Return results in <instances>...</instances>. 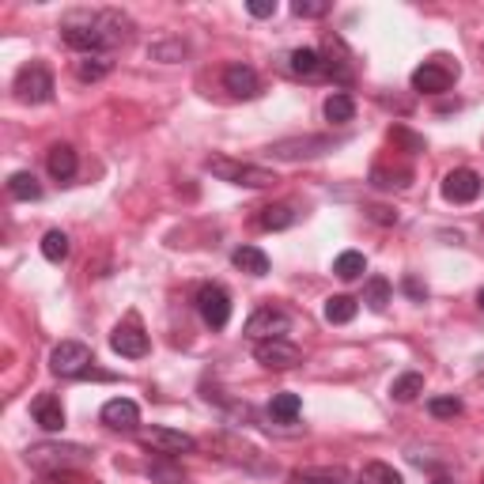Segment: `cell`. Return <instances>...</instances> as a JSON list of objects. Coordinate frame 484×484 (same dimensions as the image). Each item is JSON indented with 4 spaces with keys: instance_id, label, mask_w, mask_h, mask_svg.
<instances>
[{
    "instance_id": "6da1fadb",
    "label": "cell",
    "mask_w": 484,
    "mask_h": 484,
    "mask_svg": "<svg viewBox=\"0 0 484 484\" xmlns=\"http://www.w3.org/2000/svg\"><path fill=\"white\" fill-rule=\"evenodd\" d=\"M133 19L107 8V12H69L61 19V42L83 57H107L110 50L125 46L133 38Z\"/></svg>"
},
{
    "instance_id": "7a4b0ae2",
    "label": "cell",
    "mask_w": 484,
    "mask_h": 484,
    "mask_svg": "<svg viewBox=\"0 0 484 484\" xmlns=\"http://www.w3.org/2000/svg\"><path fill=\"white\" fill-rule=\"evenodd\" d=\"M88 458H91V451L80 447V443H34V447H27L31 470L50 473V477L53 473H65V470H76Z\"/></svg>"
},
{
    "instance_id": "3957f363",
    "label": "cell",
    "mask_w": 484,
    "mask_h": 484,
    "mask_svg": "<svg viewBox=\"0 0 484 484\" xmlns=\"http://www.w3.org/2000/svg\"><path fill=\"white\" fill-rule=\"evenodd\" d=\"M208 171H213L220 182H231V185H246V189H265L277 182V175L265 171V166H254V163H235L227 156H213L208 159Z\"/></svg>"
},
{
    "instance_id": "277c9868",
    "label": "cell",
    "mask_w": 484,
    "mask_h": 484,
    "mask_svg": "<svg viewBox=\"0 0 484 484\" xmlns=\"http://www.w3.org/2000/svg\"><path fill=\"white\" fill-rule=\"evenodd\" d=\"M15 99L31 102V107H38V102H50L53 99V72L42 65V61L24 65V69H19V76H15Z\"/></svg>"
},
{
    "instance_id": "5b68a950",
    "label": "cell",
    "mask_w": 484,
    "mask_h": 484,
    "mask_svg": "<svg viewBox=\"0 0 484 484\" xmlns=\"http://www.w3.org/2000/svg\"><path fill=\"white\" fill-rule=\"evenodd\" d=\"M291 333V318L280 307H258L254 314L246 318V337L250 341H288Z\"/></svg>"
},
{
    "instance_id": "8992f818",
    "label": "cell",
    "mask_w": 484,
    "mask_h": 484,
    "mask_svg": "<svg viewBox=\"0 0 484 484\" xmlns=\"http://www.w3.org/2000/svg\"><path fill=\"white\" fill-rule=\"evenodd\" d=\"M91 348L83 345V341H61L53 352H50V371L61 375V378H80V375H88L91 367Z\"/></svg>"
},
{
    "instance_id": "52a82bcc",
    "label": "cell",
    "mask_w": 484,
    "mask_h": 484,
    "mask_svg": "<svg viewBox=\"0 0 484 484\" xmlns=\"http://www.w3.org/2000/svg\"><path fill=\"white\" fill-rule=\"evenodd\" d=\"M197 314L208 329H223L231 322V296L220 284H204L197 291Z\"/></svg>"
},
{
    "instance_id": "ba28073f",
    "label": "cell",
    "mask_w": 484,
    "mask_h": 484,
    "mask_svg": "<svg viewBox=\"0 0 484 484\" xmlns=\"http://www.w3.org/2000/svg\"><path fill=\"white\" fill-rule=\"evenodd\" d=\"M140 443H148L152 451L159 454H194L197 451V439L185 435V432H175V428H144L140 432Z\"/></svg>"
},
{
    "instance_id": "9c48e42d",
    "label": "cell",
    "mask_w": 484,
    "mask_h": 484,
    "mask_svg": "<svg viewBox=\"0 0 484 484\" xmlns=\"http://www.w3.org/2000/svg\"><path fill=\"white\" fill-rule=\"evenodd\" d=\"M254 360L269 371H288L303 360V352L291 345V341H258L254 345Z\"/></svg>"
},
{
    "instance_id": "30bf717a",
    "label": "cell",
    "mask_w": 484,
    "mask_h": 484,
    "mask_svg": "<svg viewBox=\"0 0 484 484\" xmlns=\"http://www.w3.org/2000/svg\"><path fill=\"white\" fill-rule=\"evenodd\" d=\"M443 197L451 204H473L480 197V175L470 171V166H458L443 178Z\"/></svg>"
},
{
    "instance_id": "8fae6325",
    "label": "cell",
    "mask_w": 484,
    "mask_h": 484,
    "mask_svg": "<svg viewBox=\"0 0 484 484\" xmlns=\"http://www.w3.org/2000/svg\"><path fill=\"white\" fill-rule=\"evenodd\" d=\"M329 148H333L329 137H291V140H277L269 152L277 159H314V156H322Z\"/></svg>"
},
{
    "instance_id": "7c38bea8",
    "label": "cell",
    "mask_w": 484,
    "mask_h": 484,
    "mask_svg": "<svg viewBox=\"0 0 484 484\" xmlns=\"http://www.w3.org/2000/svg\"><path fill=\"white\" fill-rule=\"evenodd\" d=\"M223 88H227L231 95H235V99H258L261 80H258V72L250 69V65L235 61V65H227V69H223Z\"/></svg>"
},
{
    "instance_id": "4fadbf2b",
    "label": "cell",
    "mask_w": 484,
    "mask_h": 484,
    "mask_svg": "<svg viewBox=\"0 0 484 484\" xmlns=\"http://www.w3.org/2000/svg\"><path fill=\"white\" fill-rule=\"evenodd\" d=\"M102 424L114 428V432H137L140 424V409L129 397H114V402L102 405Z\"/></svg>"
},
{
    "instance_id": "5bb4252c",
    "label": "cell",
    "mask_w": 484,
    "mask_h": 484,
    "mask_svg": "<svg viewBox=\"0 0 484 484\" xmlns=\"http://www.w3.org/2000/svg\"><path fill=\"white\" fill-rule=\"evenodd\" d=\"M454 76L458 72H451L443 65H420L413 72V91H420V95H443L451 83H454Z\"/></svg>"
},
{
    "instance_id": "9a60e30c",
    "label": "cell",
    "mask_w": 484,
    "mask_h": 484,
    "mask_svg": "<svg viewBox=\"0 0 484 484\" xmlns=\"http://www.w3.org/2000/svg\"><path fill=\"white\" fill-rule=\"evenodd\" d=\"M110 348L118 356H129V360H140V356H148V337L140 333V326H118L110 333Z\"/></svg>"
},
{
    "instance_id": "2e32d148",
    "label": "cell",
    "mask_w": 484,
    "mask_h": 484,
    "mask_svg": "<svg viewBox=\"0 0 484 484\" xmlns=\"http://www.w3.org/2000/svg\"><path fill=\"white\" fill-rule=\"evenodd\" d=\"M291 484H356V480L345 466H310L291 473Z\"/></svg>"
},
{
    "instance_id": "e0dca14e",
    "label": "cell",
    "mask_w": 484,
    "mask_h": 484,
    "mask_svg": "<svg viewBox=\"0 0 484 484\" xmlns=\"http://www.w3.org/2000/svg\"><path fill=\"white\" fill-rule=\"evenodd\" d=\"M31 413H34V424H42L46 432H61V428H65V409H61V402H57L53 394H38Z\"/></svg>"
},
{
    "instance_id": "ac0fdd59",
    "label": "cell",
    "mask_w": 484,
    "mask_h": 484,
    "mask_svg": "<svg viewBox=\"0 0 484 484\" xmlns=\"http://www.w3.org/2000/svg\"><path fill=\"white\" fill-rule=\"evenodd\" d=\"M46 166H50V175H53L57 182H72L80 163H76V152L69 148V144H53L50 156H46Z\"/></svg>"
},
{
    "instance_id": "d6986e66",
    "label": "cell",
    "mask_w": 484,
    "mask_h": 484,
    "mask_svg": "<svg viewBox=\"0 0 484 484\" xmlns=\"http://www.w3.org/2000/svg\"><path fill=\"white\" fill-rule=\"evenodd\" d=\"M296 220H299V213H296V204H288V201L265 204L261 213H258V227H265V231H284V227H291Z\"/></svg>"
},
{
    "instance_id": "ffe728a7",
    "label": "cell",
    "mask_w": 484,
    "mask_h": 484,
    "mask_svg": "<svg viewBox=\"0 0 484 484\" xmlns=\"http://www.w3.org/2000/svg\"><path fill=\"white\" fill-rule=\"evenodd\" d=\"M288 69L296 72V76H303V80L322 76V53H318V50H310V46L291 50V53H288Z\"/></svg>"
},
{
    "instance_id": "44dd1931",
    "label": "cell",
    "mask_w": 484,
    "mask_h": 484,
    "mask_svg": "<svg viewBox=\"0 0 484 484\" xmlns=\"http://www.w3.org/2000/svg\"><path fill=\"white\" fill-rule=\"evenodd\" d=\"M299 409H303V402H299V394H272V402H269V416L277 420V424H296L299 420Z\"/></svg>"
},
{
    "instance_id": "7402d4cb",
    "label": "cell",
    "mask_w": 484,
    "mask_h": 484,
    "mask_svg": "<svg viewBox=\"0 0 484 484\" xmlns=\"http://www.w3.org/2000/svg\"><path fill=\"white\" fill-rule=\"evenodd\" d=\"M231 265L242 269L246 277H265V272H269V258L261 254L258 246H239L235 254H231Z\"/></svg>"
},
{
    "instance_id": "603a6c76",
    "label": "cell",
    "mask_w": 484,
    "mask_h": 484,
    "mask_svg": "<svg viewBox=\"0 0 484 484\" xmlns=\"http://www.w3.org/2000/svg\"><path fill=\"white\" fill-rule=\"evenodd\" d=\"M390 394H394V402H416L420 394H424V375L420 371H405L402 378H394V386H390Z\"/></svg>"
},
{
    "instance_id": "cb8c5ba5",
    "label": "cell",
    "mask_w": 484,
    "mask_h": 484,
    "mask_svg": "<svg viewBox=\"0 0 484 484\" xmlns=\"http://www.w3.org/2000/svg\"><path fill=\"white\" fill-rule=\"evenodd\" d=\"M356 310H360V303H356L352 296H329L326 299V322L329 326H345L356 318Z\"/></svg>"
},
{
    "instance_id": "d4e9b609",
    "label": "cell",
    "mask_w": 484,
    "mask_h": 484,
    "mask_svg": "<svg viewBox=\"0 0 484 484\" xmlns=\"http://www.w3.org/2000/svg\"><path fill=\"white\" fill-rule=\"evenodd\" d=\"M333 272L341 280H360L364 272H367V258L360 254V250H345V254L333 261Z\"/></svg>"
},
{
    "instance_id": "484cf974",
    "label": "cell",
    "mask_w": 484,
    "mask_h": 484,
    "mask_svg": "<svg viewBox=\"0 0 484 484\" xmlns=\"http://www.w3.org/2000/svg\"><path fill=\"white\" fill-rule=\"evenodd\" d=\"M352 118H356V102H352V95L337 91V95L326 99V121H333V125H348Z\"/></svg>"
},
{
    "instance_id": "4316f807",
    "label": "cell",
    "mask_w": 484,
    "mask_h": 484,
    "mask_svg": "<svg viewBox=\"0 0 484 484\" xmlns=\"http://www.w3.org/2000/svg\"><path fill=\"white\" fill-rule=\"evenodd\" d=\"M8 194H12L15 201H38V197H42V185H38V178H34L31 171H15V175L8 178Z\"/></svg>"
},
{
    "instance_id": "83f0119b",
    "label": "cell",
    "mask_w": 484,
    "mask_h": 484,
    "mask_svg": "<svg viewBox=\"0 0 484 484\" xmlns=\"http://www.w3.org/2000/svg\"><path fill=\"white\" fill-rule=\"evenodd\" d=\"M356 484H405V477L397 473L394 466H386V461H367Z\"/></svg>"
},
{
    "instance_id": "f1b7e54d",
    "label": "cell",
    "mask_w": 484,
    "mask_h": 484,
    "mask_svg": "<svg viewBox=\"0 0 484 484\" xmlns=\"http://www.w3.org/2000/svg\"><path fill=\"white\" fill-rule=\"evenodd\" d=\"M148 477H152L156 484H182V480H185V470L175 466L171 454H159L152 466H148Z\"/></svg>"
},
{
    "instance_id": "f546056e",
    "label": "cell",
    "mask_w": 484,
    "mask_h": 484,
    "mask_svg": "<svg viewBox=\"0 0 484 484\" xmlns=\"http://www.w3.org/2000/svg\"><path fill=\"white\" fill-rule=\"evenodd\" d=\"M42 258L53 261V265H61L69 258V235L65 231H46V239H42Z\"/></svg>"
},
{
    "instance_id": "4dcf8cb0",
    "label": "cell",
    "mask_w": 484,
    "mask_h": 484,
    "mask_svg": "<svg viewBox=\"0 0 484 484\" xmlns=\"http://www.w3.org/2000/svg\"><path fill=\"white\" fill-rule=\"evenodd\" d=\"M364 303L371 310H386L390 307V280L386 277H371L367 288H364Z\"/></svg>"
},
{
    "instance_id": "1f68e13d",
    "label": "cell",
    "mask_w": 484,
    "mask_h": 484,
    "mask_svg": "<svg viewBox=\"0 0 484 484\" xmlns=\"http://www.w3.org/2000/svg\"><path fill=\"white\" fill-rule=\"evenodd\" d=\"M107 72H110V61L107 57H80L76 61V76L83 83H95V80H102Z\"/></svg>"
},
{
    "instance_id": "d6a6232c",
    "label": "cell",
    "mask_w": 484,
    "mask_h": 484,
    "mask_svg": "<svg viewBox=\"0 0 484 484\" xmlns=\"http://www.w3.org/2000/svg\"><path fill=\"white\" fill-rule=\"evenodd\" d=\"M189 53V46L182 38H171V42H156V46L148 50V57L152 61H166V65H171V61H182Z\"/></svg>"
},
{
    "instance_id": "836d02e7",
    "label": "cell",
    "mask_w": 484,
    "mask_h": 484,
    "mask_svg": "<svg viewBox=\"0 0 484 484\" xmlns=\"http://www.w3.org/2000/svg\"><path fill=\"white\" fill-rule=\"evenodd\" d=\"M428 413L435 420H454V416H461V402H458V397H432Z\"/></svg>"
},
{
    "instance_id": "e575fe53",
    "label": "cell",
    "mask_w": 484,
    "mask_h": 484,
    "mask_svg": "<svg viewBox=\"0 0 484 484\" xmlns=\"http://www.w3.org/2000/svg\"><path fill=\"white\" fill-rule=\"evenodd\" d=\"M291 12H296L299 19H318V15L329 12V0H296V5H291Z\"/></svg>"
},
{
    "instance_id": "d590c367",
    "label": "cell",
    "mask_w": 484,
    "mask_h": 484,
    "mask_svg": "<svg viewBox=\"0 0 484 484\" xmlns=\"http://www.w3.org/2000/svg\"><path fill=\"white\" fill-rule=\"evenodd\" d=\"M390 137H394L397 144H405V148H409V152H424V140H420V137H413L409 129H402V125H397V129H394Z\"/></svg>"
},
{
    "instance_id": "8d00e7d4",
    "label": "cell",
    "mask_w": 484,
    "mask_h": 484,
    "mask_svg": "<svg viewBox=\"0 0 484 484\" xmlns=\"http://www.w3.org/2000/svg\"><path fill=\"white\" fill-rule=\"evenodd\" d=\"M246 8L254 19H269V15H277V0H250Z\"/></svg>"
},
{
    "instance_id": "74e56055",
    "label": "cell",
    "mask_w": 484,
    "mask_h": 484,
    "mask_svg": "<svg viewBox=\"0 0 484 484\" xmlns=\"http://www.w3.org/2000/svg\"><path fill=\"white\" fill-rule=\"evenodd\" d=\"M53 484H99L95 477H83L76 470H65V473H53Z\"/></svg>"
},
{
    "instance_id": "f35d334b",
    "label": "cell",
    "mask_w": 484,
    "mask_h": 484,
    "mask_svg": "<svg viewBox=\"0 0 484 484\" xmlns=\"http://www.w3.org/2000/svg\"><path fill=\"white\" fill-rule=\"evenodd\" d=\"M371 220H378V223H394L397 213H390V208H371Z\"/></svg>"
},
{
    "instance_id": "ab89813d",
    "label": "cell",
    "mask_w": 484,
    "mask_h": 484,
    "mask_svg": "<svg viewBox=\"0 0 484 484\" xmlns=\"http://www.w3.org/2000/svg\"><path fill=\"white\" fill-rule=\"evenodd\" d=\"M405 291H409V296H413V299H424V296H428V291H424V288H420L416 280H405Z\"/></svg>"
},
{
    "instance_id": "60d3db41",
    "label": "cell",
    "mask_w": 484,
    "mask_h": 484,
    "mask_svg": "<svg viewBox=\"0 0 484 484\" xmlns=\"http://www.w3.org/2000/svg\"><path fill=\"white\" fill-rule=\"evenodd\" d=\"M432 484H454V480H451V477H435Z\"/></svg>"
},
{
    "instance_id": "b9f144b4",
    "label": "cell",
    "mask_w": 484,
    "mask_h": 484,
    "mask_svg": "<svg viewBox=\"0 0 484 484\" xmlns=\"http://www.w3.org/2000/svg\"><path fill=\"white\" fill-rule=\"evenodd\" d=\"M477 303H480V310H484V288H480V296H477Z\"/></svg>"
},
{
    "instance_id": "7bdbcfd3",
    "label": "cell",
    "mask_w": 484,
    "mask_h": 484,
    "mask_svg": "<svg viewBox=\"0 0 484 484\" xmlns=\"http://www.w3.org/2000/svg\"><path fill=\"white\" fill-rule=\"evenodd\" d=\"M477 367H480V375H484V356H480V360H477Z\"/></svg>"
},
{
    "instance_id": "ee69618b",
    "label": "cell",
    "mask_w": 484,
    "mask_h": 484,
    "mask_svg": "<svg viewBox=\"0 0 484 484\" xmlns=\"http://www.w3.org/2000/svg\"><path fill=\"white\" fill-rule=\"evenodd\" d=\"M480 484H484V473H480Z\"/></svg>"
}]
</instances>
